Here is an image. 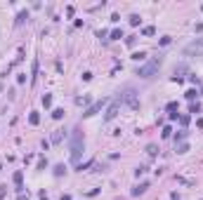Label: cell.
<instances>
[{
	"instance_id": "1",
	"label": "cell",
	"mask_w": 203,
	"mask_h": 200,
	"mask_svg": "<svg viewBox=\"0 0 203 200\" xmlns=\"http://www.w3.org/2000/svg\"><path fill=\"white\" fill-rule=\"evenodd\" d=\"M80 153H83V132H80V127H76L71 129V160L78 163Z\"/></svg>"
},
{
	"instance_id": "2",
	"label": "cell",
	"mask_w": 203,
	"mask_h": 200,
	"mask_svg": "<svg viewBox=\"0 0 203 200\" xmlns=\"http://www.w3.org/2000/svg\"><path fill=\"white\" fill-rule=\"evenodd\" d=\"M161 61H163L161 57L151 59L149 64H144V66H140V68H137V75H140V78H154V75H156V71H158V66H161Z\"/></svg>"
},
{
	"instance_id": "3",
	"label": "cell",
	"mask_w": 203,
	"mask_h": 200,
	"mask_svg": "<svg viewBox=\"0 0 203 200\" xmlns=\"http://www.w3.org/2000/svg\"><path fill=\"white\" fill-rule=\"evenodd\" d=\"M121 101H125V104H128V106H130L132 111L140 109V97H137V92H135L132 87H128V90L121 94Z\"/></svg>"
},
{
	"instance_id": "4",
	"label": "cell",
	"mask_w": 203,
	"mask_h": 200,
	"mask_svg": "<svg viewBox=\"0 0 203 200\" xmlns=\"http://www.w3.org/2000/svg\"><path fill=\"white\" fill-rule=\"evenodd\" d=\"M106 104H109V99H106V97H102V99H99V101H95V104H92V106H90V109L85 111V113H83V118H92L95 113H99V111L104 109Z\"/></svg>"
},
{
	"instance_id": "5",
	"label": "cell",
	"mask_w": 203,
	"mask_h": 200,
	"mask_svg": "<svg viewBox=\"0 0 203 200\" xmlns=\"http://www.w3.org/2000/svg\"><path fill=\"white\" fill-rule=\"evenodd\" d=\"M118 106H121V97H118V99H114L111 104H109V109H106V116H104L106 122H109V120H114L116 116H118Z\"/></svg>"
},
{
	"instance_id": "6",
	"label": "cell",
	"mask_w": 203,
	"mask_h": 200,
	"mask_svg": "<svg viewBox=\"0 0 203 200\" xmlns=\"http://www.w3.org/2000/svg\"><path fill=\"white\" fill-rule=\"evenodd\" d=\"M184 52H187V54H196V57H201V54H203V40H194L191 45H187V47H184Z\"/></svg>"
},
{
	"instance_id": "7",
	"label": "cell",
	"mask_w": 203,
	"mask_h": 200,
	"mask_svg": "<svg viewBox=\"0 0 203 200\" xmlns=\"http://www.w3.org/2000/svg\"><path fill=\"white\" fill-rule=\"evenodd\" d=\"M64 134H66L64 129H54V132H52V139H50V141H52V144H59V141L64 139Z\"/></svg>"
},
{
	"instance_id": "8",
	"label": "cell",
	"mask_w": 203,
	"mask_h": 200,
	"mask_svg": "<svg viewBox=\"0 0 203 200\" xmlns=\"http://www.w3.org/2000/svg\"><path fill=\"white\" fill-rule=\"evenodd\" d=\"M26 19H28V12H26V9H21V12L17 14V21H14V24H17V26H21Z\"/></svg>"
},
{
	"instance_id": "9",
	"label": "cell",
	"mask_w": 203,
	"mask_h": 200,
	"mask_svg": "<svg viewBox=\"0 0 203 200\" xmlns=\"http://www.w3.org/2000/svg\"><path fill=\"white\" fill-rule=\"evenodd\" d=\"M21 179H24V174H21V172H14V184H17V191H19V193L24 191V186H21Z\"/></svg>"
},
{
	"instance_id": "10",
	"label": "cell",
	"mask_w": 203,
	"mask_h": 200,
	"mask_svg": "<svg viewBox=\"0 0 203 200\" xmlns=\"http://www.w3.org/2000/svg\"><path fill=\"white\" fill-rule=\"evenodd\" d=\"M35 78H38V59H33V66H31V85L35 82Z\"/></svg>"
},
{
	"instance_id": "11",
	"label": "cell",
	"mask_w": 203,
	"mask_h": 200,
	"mask_svg": "<svg viewBox=\"0 0 203 200\" xmlns=\"http://www.w3.org/2000/svg\"><path fill=\"white\" fill-rule=\"evenodd\" d=\"M175 111H177V104H175V101H170V104H168V113H170V120H175V118H177V113H175Z\"/></svg>"
},
{
	"instance_id": "12",
	"label": "cell",
	"mask_w": 203,
	"mask_h": 200,
	"mask_svg": "<svg viewBox=\"0 0 203 200\" xmlns=\"http://www.w3.org/2000/svg\"><path fill=\"white\" fill-rule=\"evenodd\" d=\"M147 188H149V184H147V181H144V184H140V186H137V188L132 191V195H142V193L147 191Z\"/></svg>"
},
{
	"instance_id": "13",
	"label": "cell",
	"mask_w": 203,
	"mask_h": 200,
	"mask_svg": "<svg viewBox=\"0 0 203 200\" xmlns=\"http://www.w3.org/2000/svg\"><path fill=\"white\" fill-rule=\"evenodd\" d=\"M28 122H31V125H38V122H40V116H38L35 111H31V116H28Z\"/></svg>"
},
{
	"instance_id": "14",
	"label": "cell",
	"mask_w": 203,
	"mask_h": 200,
	"mask_svg": "<svg viewBox=\"0 0 203 200\" xmlns=\"http://www.w3.org/2000/svg\"><path fill=\"white\" fill-rule=\"evenodd\" d=\"M121 38H123V31L121 28H114L111 31V40H121Z\"/></svg>"
},
{
	"instance_id": "15",
	"label": "cell",
	"mask_w": 203,
	"mask_h": 200,
	"mask_svg": "<svg viewBox=\"0 0 203 200\" xmlns=\"http://www.w3.org/2000/svg\"><path fill=\"white\" fill-rule=\"evenodd\" d=\"M52 118H54V120H62V118H64V109H54V111H52Z\"/></svg>"
},
{
	"instance_id": "16",
	"label": "cell",
	"mask_w": 203,
	"mask_h": 200,
	"mask_svg": "<svg viewBox=\"0 0 203 200\" xmlns=\"http://www.w3.org/2000/svg\"><path fill=\"white\" fill-rule=\"evenodd\" d=\"M43 106H45V109L52 106V94H45V97H43Z\"/></svg>"
},
{
	"instance_id": "17",
	"label": "cell",
	"mask_w": 203,
	"mask_h": 200,
	"mask_svg": "<svg viewBox=\"0 0 203 200\" xmlns=\"http://www.w3.org/2000/svg\"><path fill=\"white\" fill-rule=\"evenodd\" d=\"M189 113H201V104H198V101H191V106H189Z\"/></svg>"
},
{
	"instance_id": "18",
	"label": "cell",
	"mask_w": 203,
	"mask_h": 200,
	"mask_svg": "<svg viewBox=\"0 0 203 200\" xmlns=\"http://www.w3.org/2000/svg\"><path fill=\"white\" fill-rule=\"evenodd\" d=\"M64 172H66V167H64V165H57V167H54V177H62Z\"/></svg>"
},
{
	"instance_id": "19",
	"label": "cell",
	"mask_w": 203,
	"mask_h": 200,
	"mask_svg": "<svg viewBox=\"0 0 203 200\" xmlns=\"http://www.w3.org/2000/svg\"><path fill=\"white\" fill-rule=\"evenodd\" d=\"M132 59H135V61H142V59H147V52H135Z\"/></svg>"
},
{
	"instance_id": "20",
	"label": "cell",
	"mask_w": 203,
	"mask_h": 200,
	"mask_svg": "<svg viewBox=\"0 0 203 200\" xmlns=\"http://www.w3.org/2000/svg\"><path fill=\"white\" fill-rule=\"evenodd\" d=\"M142 33H144V36H154V33H156V28H154V26H144Z\"/></svg>"
},
{
	"instance_id": "21",
	"label": "cell",
	"mask_w": 203,
	"mask_h": 200,
	"mask_svg": "<svg viewBox=\"0 0 203 200\" xmlns=\"http://www.w3.org/2000/svg\"><path fill=\"white\" fill-rule=\"evenodd\" d=\"M189 151V144H179L177 146V153H187Z\"/></svg>"
},
{
	"instance_id": "22",
	"label": "cell",
	"mask_w": 203,
	"mask_h": 200,
	"mask_svg": "<svg viewBox=\"0 0 203 200\" xmlns=\"http://www.w3.org/2000/svg\"><path fill=\"white\" fill-rule=\"evenodd\" d=\"M45 167H47V158H40L38 160V170H45Z\"/></svg>"
},
{
	"instance_id": "23",
	"label": "cell",
	"mask_w": 203,
	"mask_h": 200,
	"mask_svg": "<svg viewBox=\"0 0 203 200\" xmlns=\"http://www.w3.org/2000/svg\"><path fill=\"white\" fill-rule=\"evenodd\" d=\"M147 153H149V155H156L158 151H156V146H154V144H149V146H147Z\"/></svg>"
},
{
	"instance_id": "24",
	"label": "cell",
	"mask_w": 203,
	"mask_h": 200,
	"mask_svg": "<svg viewBox=\"0 0 203 200\" xmlns=\"http://www.w3.org/2000/svg\"><path fill=\"white\" fill-rule=\"evenodd\" d=\"M184 97H187V99H189V101H194V99H196V90H189V92H187V94H184Z\"/></svg>"
},
{
	"instance_id": "25",
	"label": "cell",
	"mask_w": 203,
	"mask_h": 200,
	"mask_svg": "<svg viewBox=\"0 0 203 200\" xmlns=\"http://www.w3.org/2000/svg\"><path fill=\"white\" fill-rule=\"evenodd\" d=\"M189 120H191L189 116H179V122H182V127H187V125H189Z\"/></svg>"
},
{
	"instance_id": "26",
	"label": "cell",
	"mask_w": 203,
	"mask_h": 200,
	"mask_svg": "<svg viewBox=\"0 0 203 200\" xmlns=\"http://www.w3.org/2000/svg\"><path fill=\"white\" fill-rule=\"evenodd\" d=\"M182 139H187V129H182V132H177L175 141H182Z\"/></svg>"
},
{
	"instance_id": "27",
	"label": "cell",
	"mask_w": 203,
	"mask_h": 200,
	"mask_svg": "<svg viewBox=\"0 0 203 200\" xmlns=\"http://www.w3.org/2000/svg\"><path fill=\"white\" fill-rule=\"evenodd\" d=\"M170 132H172V129H170L168 125H165V127H163V132H161V134H163V139H168V136H170Z\"/></svg>"
},
{
	"instance_id": "28",
	"label": "cell",
	"mask_w": 203,
	"mask_h": 200,
	"mask_svg": "<svg viewBox=\"0 0 203 200\" xmlns=\"http://www.w3.org/2000/svg\"><path fill=\"white\" fill-rule=\"evenodd\" d=\"M140 21H142V19L137 17V14H132V17H130V24H132V26H137V24H140Z\"/></svg>"
},
{
	"instance_id": "29",
	"label": "cell",
	"mask_w": 203,
	"mask_h": 200,
	"mask_svg": "<svg viewBox=\"0 0 203 200\" xmlns=\"http://www.w3.org/2000/svg\"><path fill=\"white\" fill-rule=\"evenodd\" d=\"M17 82H19V85H24V82H26V73H21V75H17Z\"/></svg>"
},
{
	"instance_id": "30",
	"label": "cell",
	"mask_w": 203,
	"mask_h": 200,
	"mask_svg": "<svg viewBox=\"0 0 203 200\" xmlns=\"http://www.w3.org/2000/svg\"><path fill=\"white\" fill-rule=\"evenodd\" d=\"M144 172H147V167H137V170H135V177H142Z\"/></svg>"
},
{
	"instance_id": "31",
	"label": "cell",
	"mask_w": 203,
	"mask_h": 200,
	"mask_svg": "<svg viewBox=\"0 0 203 200\" xmlns=\"http://www.w3.org/2000/svg\"><path fill=\"white\" fill-rule=\"evenodd\" d=\"M83 80H85V82H88V80H92V73H90V71H85V73H83Z\"/></svg>"
},
{
	"instance_id": "32",
	"label": "cell",
	"mask_w": 203,
	"mask_h": 200,
	"mask_svg": "<svg viewBox=\"0 0 203 200\" xmlns=\"http://www.w3.org/2000/svg\"><path fill=\"white\" fill-rule=\"evenodd\" d=\"M5 193H7V186H0V200L5 198Z\"/></svg>"
},
{
	"instance_id": "33",
	"label": "cell",
	"mask_w": 203,
	"mask_h": 200,
	"mask_svg": "<svg viewBox=\"0 0 203 200\" xmlns=\"http://www.w3.org/2000/svg\"><path fill=\"white\" fill-rule=\"evenodd\" d=\"M17 200H28V193H26V195H24V193H19V198Z\"/></svg>"
},
{
	"instance_id": "34",
	"label": "cell",
	"mask_w": 203,
	"mask_h": 200,
	"mask_svg": "<svg viewBox=\"0 0 203 200\" xmlns=\"http://www.w3.org/2000/svg\"><path fill=\"white\" fill-rule=\"evenodd\" d=\"M59 200H71V195H66V193H64V195H62Z\"/></svg>"
},
{
	"instance_id": "35",
	"label": "cell",
	"mask_w": 203,
	"mask_h": 200,
	"mask_svg": "<svg viewBox=\"0 0 203 200\" xmlns=\"http://www.w3.org/2000/svg\"><path fill=\"white\" fill-rule=\"evenodd\" d=\"M0 170H2V165H0Z\"/></svg>"
},
{
	"instance_id": "36",
	"label": "cell",
	"mask_w": 203,
	"mask_h": 200,
	"mask_svg": "<svg viewBox=\"0 0 203 200\" xmlns=\"http://www.w3.org/2000/svg\"><path fill=\"white\" fill-rule=\"evenodd\" d=\"M201 9H203V5H201Z\"/></svg>"
}]
</instances>
